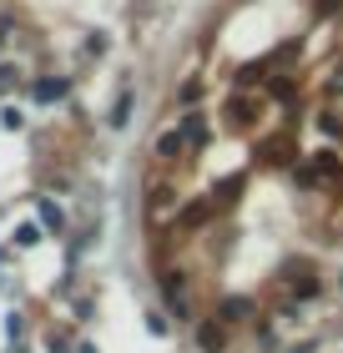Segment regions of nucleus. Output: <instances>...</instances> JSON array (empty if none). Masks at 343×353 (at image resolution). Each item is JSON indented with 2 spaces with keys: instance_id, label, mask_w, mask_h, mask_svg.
Returning <instances> with one entry per match:
<instances>
[{
  "instance_id": "obj_1",
  "label": "nucleus",
  "mask_w": 343,
  "mask_h": 353,
  "mask_svg": "<svg viewBox=\"0 0 343 353\" xmlns=\"http://www.w3.org/2000/svg\"><path fill=\"white\" fill-rule=\"evenodd\" d=\"M61 96H66V81H36V101H61Z\"/></svg>"
},
{
  "instance_id": "obj_2",
  "label": "nucleus",
  "mask_w": 343,
  "mask_h": 353,
  "mask_svg": "<svg viewBox=\"0 0 343 353\" xmlns=\"http://www.w3.org/2000/svg\"><path fill=\"white\" fill-rule=\"evenodd\" d=\"M237 318H248V298H227L222 303V323H237Z\"/></svg>"
},
{
  "instance_id": "obj_3",
  "label": "nucleus",
  "mask_w": 343,
  "mask_h": 353,
  "mask_svg": "<svg viewBox=\"0 0 343 353\" xmlns=\"http://www.w3.org/2000/svg\"><path fill=\"white\" fill-rule=\"evenodd\" d=\"M15 243H21V248H36V243H41V228H36V222H26V228L15 232Z\"/></svg>"
},
{
  "instance_id": "obj_4",
  "label": "nucleus",
  "mask_w": 343,
  "mask_h": 353,
  "mask_svg": "<svg viewBox=\"0 0 343 353\" xmlns=\"http://www.w3.org/2000/svg\"><path fill=\"white\" fill-rule=\"evenodd\" d=\"M237 192H242V176H227V182L217 187V202H233Z\"/></svg>"
},
{
  "instance_id": "obj_5",
  "label": "nucleus",
  "mask_w": 343,
  "mask_h": 353,
  "mask_svg": "<svg viewBox=\"0 0 343 353\" xmlns=\"http://www.w3.org/2000/svg\"><path fill=\"white\" fill-rule=\"evenodd\" d=\"M41 222H46V228H56V232H61V207H56V202H41Z\"/></svg>"
},
{
  "instance_id": "obj_6",
  "label": "nucleus",
  "mask_w": 343,
  "mask_h": 353,
  "mask_svg": "<svg viewBox=\"0 0 343 353\" xmlns=\"http://www.w3.org/2000/svg\"><path fill=\"white\" fill-rule=\"evenodd\" d=\"M21 111H15V106H6V111H0V126H6V132H21Z\"/></svg>"
},
{
  "instance_id": "obj_7",
  "label": "nucleus",
  "mask_w": 343,
  "mask_h": 353,
  "mask_svg": "<svg viewBox=\"0 0 343 353\" xmlns=\"http://www.w3.org/2000/svg\"><path fill=\"white\" fill-rule=\"evenodd\" d=\"M202 348H222V328H217V323L202 328Z\"/></svg>"
},
{
  "instance_id": "obj_8",
  "label": "nucleus",
  "mask_w": 343,
  "mask_h": 353,
  "mask_svg": "<svg viewBox=\"0 0 343 353\" xmlns=\"http://www.w3.org/2000/svg\"><path fill=\"white\" fill-rule=\"evenodd\" d=\"M202 217H207V202H197V207H187V217H182V222H192V228H197Z\"/></svg>"
}]
</instances>
